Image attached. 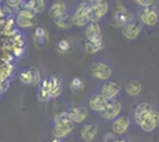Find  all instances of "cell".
<instances>
[{
  "instance_id": "obj_28",
  "label": "cell",
  "mask_w": 159,
  "mask_h": 142,
  "mask_svg": "<svg viewBox=\"0 0 159 142\" xmlns=\"http://www.w3.org/2000/svg\"><path fill=\"white\" fill-rule=\"evenodd\" d=\"M70 87H71V89H74V90H79V89L82 88V81L80 80L79 77H75L73 81H71Z\"/></svg>"
},
{
  "instance_id": "obj_8",
  "label": "cell",
  "mask_w": 159,
  "mask_h": 142,
  "mask_svg": "<svg viewBox=\"0 0 159 142\" xmlns=\"http://www.w3.org/2000/svg\"><path fill=\"white\" fill-rule=\"evenodd\" d=\"M86 37L88 41H102V32L98 23L88 24L86 28Z\"/></svg>"
},
{
  "instance_id": "obj_7",
  "label": "cell",
  "mask_w": 159,
  "mask_h": 142,
  "mask_svg": "<svg viewBox=\"0 0 159 142\" xmlns=\"http://www.w3.org/2000/svg\"><path fill=\"white\" fill-rule=\"evenodd\" d=\"M129 20H131V14L128 13L126 7L119 5L116 7V12L114 14V21L116 23V25L124 28L126 25L129 24Z\"/></svg>"
},
{
  "instance_id": "obj_24",
  "label": "cell",
  "mask_w": 159,
  "mask_h": 142,
  "mask_svg": "<svg viewBox=\"0 0 159 142\" xmlns=\"http://www.w3.org/2000/svg\"><path fill=\"white\" fill-rule=\"evenodd\" d=\"M44 1H42V0H34V1H30L29 2V5L27 7L32 11V12H42L43 10H44Z\"/></svg>"
},
{
  "instance_id": "obj_20",
  "label": "cell",
  "mask_w": 159,
  "mask_h": 142,
  "mask_svg": "<svg viewBox=\"0 0 159 142\" xmlns=\"http://www.w3.org/2000/svg\"><path fill=\"white\" fill-rule=\"evenodd\" d=\"M55 24H56L58 27H62V28H70V27L74 25L73 15L66 14V15L62 17V18L55 19Z\"/></svg>"
},
{
  "instance_id": "obj_2",
  "label": "cell",
  "mask_w": 159,
  "mask_h": 142,
  "mask_svg": "<svg viewBox=\"0 0 159 142\" xmlns=\"http://www.w3.org/2000/svg\"><path fill=\"white\" fill-rule=\"evenodd\" d=\"M140 20H141L143 24H145L147 26H154V25H157L159 21L158 10H156L154 7L144 8L140 12Z\"/></svg>"
},
{
  "instance_id": "obj_14",
  "label": "cell",
  "mask_w": 159,
  "mask_h": 142,
  "mask_svg": "<svg viewBox=\"0 0 159 142\" xmlns=\"http://www.w3.org/2000/svg\"><path fill=\"white\" fill-rule=\"evenodd\" d=\"M128 126H129V120L127 116H121L119 118H116L115 121L113 122L112 128L113 131L116 133V134H124L128 129Z\"/></svg>"
},
{
  "instance_id": "obj_27",
  "label": "cell",
  "mask_w": 159,
  "mask_h": 142,
  "mask_svg": "<svg viewBox=\"0 0 159 142\" xmlns=\"http://www.w3.org/2000/svg\"><path fill=\"white\" fill-rule=\"evenodd\" d=\"M69 49H70V44L66 41H64V39L60 41L56 45V50L58 52H66V51H69Z\"/></svg>"
},
{
  "instance_id": "obj_12",
  "label": "cell",
  "mask_w": 159,
  "mask_h": 142,
  "mask_svg": "<svg viewBox=\"0 0 159 142\" xmlns=\"http://www.w3.org/2000/svg\"><path fill=\"white\" fill-rule=\"evenodd\" d=\"M66 14V6L63 1H55L49 8V15L53 19L62 18Z\"/></svg>"
},
{
  "instance_id": "obj_18",
  "label": "cell",
  "mask_w": 159,
  "mask_h": 142,
  "mask_svg": "<svg viewBox=\"0 0 159 142\" xmlns=\"http://www.w3.org/2000/svg\"><path fill=\"white\" fill-rule=\"evenodd\" d=\"M98 134V127L94 124H86L81 129V136L84 141H92Z\"/></svg>"
},
{
  "instance_id": "obj_9",
  "label": "cell",
  "mask_w": 159,
  "mask_h": 142,
  "mask_svg": "<svg viewBox=\"0 0 159 142\" xmlns=\"http://www.w3.org/2000/svg\"><path fill=\"white\" fill-rule=\"evenodd\" d=\"M121 111V103L119 101H109L106 109L101 113V116L106 120H113Z\"/></svg>"
},
{
  "instance_id": "obj_15",
  "label": "cell",
  "mask_w": 159,
  "mask_h": 142,
  "mask_svg": "<svg viewBox=\"0 0 159 142\" xmlns=\"http://www.w3.org/2000/svg\"><path fill=\"white\" fill-rule=\"evenodd\" d=\"M151 110H152L151 104H148V103H140L139 105L135 108V111H134V118H135V122L139 123L147 114L151 113Z\"/></svg>"
},
{
  "instance_id": "obj_19",
  "label": "cell",
  "mask_w": 159,
  "mask_h": 142,
  "mask_svg": "<svg viewBox=\"0 0 159 142\" xmlns=\"http://www.w3.org/2000/svg\"><path fill=\"white\" fill-rule=\"evenodd\" d=\"M125 89H126L127 94L132 95V96H137V95L140 94L143 85H141V83L139 81H131L126 84Z\"/></svg>"
},
{
  "instance_id": "obj_5",
  "label": "cell",
  "mask_w": 159,
  "mask_h": 142,
  "mask_svg": "<svg viewBox=\"0 0 159 142\" xmlns=\"http://www.w3.org/2000/svg\"><path fill=\"white\" fill-rule=\"evenodd\" d=\"M90 71L95 78L102 81H106L112 76V69L105 63H94L90 68Z\"/></svg>"
},
{
  "instance_id": "obj_30",
  "label": "cell",
  "mask_w": 159,
  "mask_h": 142,
  "mask_svg": "<svg viewBox=\"0 0 159 142\" xmlns=\"http://www.w3.org/2000/svg\"><path fill=\"white\" fill-rule=\"evenodd\" d=\"M31 74H32V83L33 84H37L40 81V75L39 71L37 69H32L31 70Z\"/></svg>"
},
{
  "instance_id": "obj_32",
  "label": "cell",
  "mask_w": 159,
  "mask_h": 142,
  "mask_svg": "<svg viewBox=\"0 0 159 142\" xmlns=\"http://www.w3.org/2000/svg\"><path fill=\"white\" fill-rule=\"evenodd\" d=\"M113 142H128L126 139H115Z\"/></svg>"
},
{
  "instance_id": "obj_4",
  "label": "cell",
  "mask_w": 159,
  "mask_h": 142,
  "mask_svg": "<svg viewBox=\"0 0 159 142\" xmlns=\"http://www.w3.org/2000/svg\"><path fill=\"white\" fill-rule=\"evenodd\" d=\"M88 6L86 1L81 2L77 8L75 10V13L73 14V20H74V25L76 26H84L88 24V17H87V10H88Z\"/></svg>"
},
{
  "instance_id": "obj_31",
  "label": "cell",
  "mask_w": 159,
  "mask_h": 142,
  "mask_svg": "<svg viewBox=\"0 0 159 142\" xmlns=\"http://www.w3.org/2000/svg\"><path fill=\"white\" fill-rule=\"evenodd\" d=\"M7 4L10 5V6H18V4H21V1H11V0H8L7 1Z\"/></svg>"
},
{
  "instance_id": "obj_25",
  "label": "cell",
  "mask_w": 159,
  "mask_h": 142,
  "mask_svg": "<svg viewBox=\"0 0 159 142\" xmlns=\"http://www.w3.org/2000/svg\"><path fill=\"white\" fill-rule=\"evenodd\" d=\"M33 23H34V18H27V17H23V15H18V18H17V24L21 27L32 26Z\"/></svg>"
},
{
  "instance_id": "obj_21",
  "label": "cell",
  "mask_w": 159,
  "mask_h": 142,
  "mask_svg": "<svg viewBox=\"0 0 159 142\" xmlns=\"http://www.w3.org/2000/svg\"><path fill=\"white\" fill-rule=\"evenodd\" d=\"M33 39L37 43V45H39V46L45 43V41H47V33H45L44 28L42 26L36 27L34 33H33Z\"/></svg>"
},
{
  "instance_id": "obj_22",
  "label": "cell",
  "mask_w": 159,
  "mask_h": 142,
  "mask_svg": "<svg viewBox=\"0 0 159 142\" xmlns=\"http://www.w3.org/2000/svg\"><path fill=\"white\" fill-rule=\"evenodd\" d=\"M38 98L40 101H48L50 98V94H49V80H44L40 89L38 91Z\"/></svg>"
},
{
  "instance_id": "obj_3",
  "label": "cell",
  "mask_w": 159,
  "mask_h": 142,
  "mask_svg": "<svg viewBox=\"0 0 159 142\" xmlns=\"http://www.w3.org/2000/svg\"><path fill=\"white\" fill-rule=\"evenodd\" d=\"M138 124L141 127L144 131H152L159 124V113L152 109L151 113L147 114Z\"/></svg>"
},
{
  "instance_id": "obj_26",
  "label": "cell",
  "mask_w": 159,
  "mask_h": 142,
  "mask_svg": "<svg viewBox=\"0 0 159 142\" xmlns=\"http://www.w3.org/2000/svg\"><path fill=\"white\" fill-rule=\"evenodd\" d=\"M19 80L25 84H30L32 83V74L31 70H24L19 74Z\"/></svg>"
},
{
  "instance_id": "obj_23",
  "label": "cell",
  "mask_w": 159,
  "mask_h": 142,
  "mask_svg": "<svg viewBox=\"0 0 159 142\" xmlns=\"http://www.w3.org/2000/svg\"><path fill=\"white\" fill-rule=\"evenodd\" d=\"M102 47V41H88L84 44V50L88 54H95Z\"/></svg>"
},
{
  "instance_id": "obj_6",
  "label": "cell",
  "mask_w": 159,
  "mask_h": 142,
  "mask_svg": "<svg viewBox=\"0 0 159 142\" xmlns=\"http://www.w3.org/2000/svg\"><path fill=\"white\" fill-rule=\"evenodd\" d=\"M108 103H109V100H107L103 95L96 94V95H93L90 97V100H89V107L94 111L102 113L106 109L107 105H108Z\"/></svg>"
},
{
  "instance_id": "obj_16",
  "label": "cell",
  "mask_w": 159,
  "mask_h": 142,
  "mask_svg": "<svg viewBox=\"0 0 159 142\" xmlns=\"http://www.w3.org/2000/svg\"><path fill=\"white\" fill-rule=\"evenodd\" d=\"M61 84L62 81L61 78L52 76L49 78V94L50 97H57L61 94Z\"/></svg>"
},
{
  "instance_id": "obj_13",
  "label": "cell",
  "mask_w": 159,
  "mask_h": 142,
  "mask_svg": "<svg viewBox=\"0 0 159 142\" xmlns=\"http://www.w3.org/2000/svg\"><path fill=\"white\" fill-rule=\"evenodd\" d=\"M141 31V24L140 23H129L128 25L122 28V34L128 39H134L139 36Z\"/></svg>"
},
{
  "instance_id": "obj_17",
  "label": "cell",
  "mask_w": 159,
  "mask_h": 142,
  "mask_svg": "<svg viewBox=\"0 0 159 142\" xmlns=\"http://www.w3.org/2000/svg\"><path fill=\"white\" fill-rule=\"evenodd\" d=\"M89 6L94 11V13L96 14L98 17H100V18L103 17L107 13V11H108V4H107V1H103V0L93 1V2H90Z\"/></svg>"
},
{
  "instance_id": "obj_29",
  "label": "cell",
  "mask_w": 159,
  "mask_h": 142,
  "mask_svg": "<svg viewBox=\"0 0 159 142\" xmlns=\"http://www.w3.org/2000/svg\"><path fill=\"white\" fill-rule=\"evenodd\" d=\"M135 4L143 6L144 8H148V7H152L153 1H150V0H135Z\"/></svg>"
},
{
  "instance_id": "obj_10",
  "label": "cell",
  "mask_w": 159,
  "mask_h": 142,
  "mask_svg": "<svg viewBox=\"0 0 159 142\" xmlns=\"http://www.w3.org/2000/svg\"><path fill=\"white\" fill-rule=\"evenodd\" d=\"M120 91V85L116 82H106L102 85V95L106 97L107 100H113L114 97H116V95Z\"/></svg>"
},
{
  "instance_id": "obj_33",
  "label": "cell",
  "mask_w": 159,
  "mask_h": 142,
  "mask_svg": "<svg viewBox=\"0 0 159 142\" xmlns=\"http://www.w3.org/2000/svg\"><path fill=\"white\" fill-rule=\"evenodd\" d=\"M51 142H62V141H61V139H56V137H55Z\"/></svg>"
},
{
  "instance_id": "obj_11",
  "label": "cell",
  "mask_w": 159,
  "mask_h": 142,
  "mask_svg": "<svg viewBox=\"0 0 159 142\" xmlns=\"http://www.w3.org/2000/svg\"><path fill=\"white\" fill-rule=\"evenodd\" d=\"M66 114H68L69 118L73 122L80 123V122H83L87 118L88 111L83 107H73V108L69 109V111Z\"/></svg>"
},
{
  "instance_id": "obj_1",
  "label": "cell",
  "mask_w": 159,
  "mask_h": 142,
  "mask_svg": "<svg viewBox=\"0 0 159 142\" xmlns=\"http://www.w3.org/2000/svg\"><path fill=\"white\" fill-rule=\"evenodd\" d=\"M74 129L73 121L69 118L68 114H62L56 117V124H55V128L52 130V134L56 139H61V137H64L69 133H71V130Z\"/></svg>"
}]
</instances>
